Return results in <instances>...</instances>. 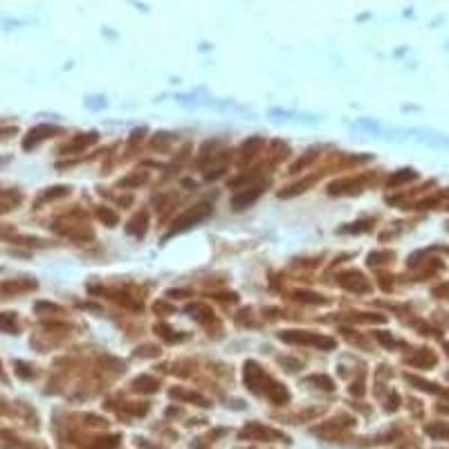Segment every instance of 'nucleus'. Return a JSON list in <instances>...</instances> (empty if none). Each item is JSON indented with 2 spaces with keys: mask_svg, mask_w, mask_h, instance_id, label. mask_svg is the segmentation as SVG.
<instances>
[{
  "mask_svg": "<svg viewBox=\"0 0 449 449\" xmlns=\"http://www.w3.org/2000/svg\"><path fill=\"white\" fill-rule=\"evenodd\" d=\"M427 433H431V436H449V427H427Z\"/></svg>",
  "mask_w": 449,
  "mask_h": 449,
  "instance_id": "obj_4",
  "label": "nucleus"
},
{
  "mask_svg": "<svg viewBox=\"0 0 449 449\" xmlns=\"http://www.w3.org/2000/svg\"><path fill=\"white\" fill-rule=\"evenodd\" d=\"M0 330L5 332H16V315L14 312H0Z\"/></svg>",
  "mask_w": 449,
  "mask_h": 449,
  "instance_id": "obj_3",
  "label": "nucleus"
},
{
  "mask_svg": "<svg viewBox=\"0 0 449 449\" xmlns=\"http://www.w3.org/2000/svg\"><path fill=\"white\" fill-rule=\"evenodd\" d=\"M209 211H211V209H209V205H198L196 209H191V211H186V216H182L180 220L175 222V227L171 229V234H177V232H182V229H189L193 222H198V220H200V218L209 216ZM171 234H169V236H171Z\"/></svg>",
  "mask_w": 449,
  "mask_h": 449,
  "instance_id": "obj_1",
  "label": "nucleus"
},
{
  "mask_svg": "<svg viewBox=\"0 0 449 449\" xmlns=\"http://www.w3.org/2000/svg\"><path fill=\"white\" fill-rule=\"evenodd\" d=\"M27 368H29V366H25V364H18V362H16V373H18V375H23V378H32L34 373H32V370H27Z\"/></svg>",
  "mask_w": 449,
  "mask_h": 449,
  "instance_id": "obj_5",
  "label": "nucleus"
},
{
  "mask_svg": "<svg viewBox=\"0 0 449 449\" xmlns=\"http://www.w3.org/2000/svg\"><path fill=\"white\" fill-rule=\"evenodd\" d=\"M52 133H56V128H54V126H39V128H32V130H29V137L25 139V148H32L34 142H39V139H43V137H50Z\"/></svg>",
  "mask_w": 449,
  "mask_h": 449,
  "instance_id": "obj_2",
  "label": "nucleus"
}]
</instances>
